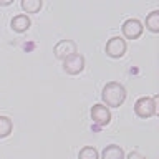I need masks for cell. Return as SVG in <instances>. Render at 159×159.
Wrapping results in <instances>:
<instances>
[{"label":"cell","instance_id":"6da1fadb","mask_svg":"<svg viewBox=\"0 0 159 159\" xmlns=\"http://www.w3.org/2000/svg\"><path fill=\"white\" fill-rule=\"evenodd\" d=\"M101 99L106 108H119L126 99V89H124L121 83L109 81L104 84L101 91Z\"/></svg>","mask_w":159,"mask_h":159},{"label":"cell","instance_id":"7a4b0ae2","mask_svg":"<svg viewBox=\"0 0 159 159\" xmlns=\"http://www.w3.org/2000/svg\"><path fill=\"white\" fill-rule=\"evenodd\" d=\"M134 113L138 118L148 119L156 116L157 113V94L154 96H143L134 103Z\"/></svg>","mask_w":159,"mask_h":159},{"label":"cell","instance_id":"3957f363","mask_svg":"<svg viewBox=\"0 0 159 159\" xmlns=\"http://www.w3.org/2000/svg\"><path fill=\"white\" fill-rule=\"evenodd\" d=\"M126 48H128V45H126V40H124L123 37H113V38H109L106 42V48H104V52H106V55L109 58L118 60V58L124 57Z\"/></svg>","mask_w":159,"mask_h":159},{"label":"cell","instance_id":"277c9868","mask_svg":"<svg viewBox=\"0 0 159 159\" xmlns=\"http://www.w3.org/2000/svg\"><path fill=\"white\" fill-rule=\"evenodd\" d=\"M53 53L58 60H66V58L78 53V45L73 40H61V42H58L55 45Z\"/></svg>","mask_w":159,"mask_h":159},{"label":"cell","instance_id":"5b68a950","mask_svg":"<svg viewBox=\"0 0 159 159\" xmlns=\"http://www.w3.org/2000/svg\"><path fill=\"white\" fill-rule=\"evenodd\" d=\"M143 30H144V27L138 18H128L121 27L124 38H128V40H138L143 35Z\"/></svg>","mask_w":159,"mask_h":159},{"label":"cell","instance_id":"8992f818","mask_svg":"<svg viewBox=\"0 0 159 159\" xmlns=\"http://www.w3.org/2000/svg\"><path fill=\"white\" fill-rule=\"evenodd\" d=\"M89 114H91V119L98 124V126H108V124L111 123V111H109V108H106L101 103L93 104Z\"/></svg>","mask_w":159,"mask_h":159},{"label":"cell","instance_id":"52a82bcc","mask_svg":"<svg viewBox=\"0 0 159 159\" xmlns=\"http://www.w3.org/2000/svg\"><path fill=\"white\" fill-rule=\"evenodd\" d=\"M63 70H65V73L71 75V76L80 75L84 70V57L76 53V55H73V57L63 60Z\"/></svg>","mask_w":159,"mask_h":159},{"label":"cell","instance_id":"ba28073f","mask_svg":"<svg viewBox=\"0 0 159 159\" xmlns=\"http://www.w3.org/2000/svg\"><path fill=\"white\" fill-rule=\"evenodd\" d=\"M10 27H12L13 32L23 33V32H27V30L32 27V20L28 18V15L18 13V15H15V17L12 18V22H10Z\"/></svg>","mask_w":159,"mask_h":159},{"label":"cell","instance_id":"9c48e42d","mask_svg":"<svg viewBox=\"0 0 159 159\" xmlns=\"http://www.w3.org/2000/svg\"><path fill=\"white\" fill-rule=\"evenodd\" d=\"M124 151L121 146H118V144H109L103 149L101 152V159H124Z\"/></svg>","mask_w":159,"mask_h":159},{"label":"cell","instance_id":"30bf717a","mask_svg":"<svg viewBox=\"0 0 159 159\" xmlns=\"http://www.w3.org/2000/svg\"><path fill=\"white\" fill-rule=\"evenodd\" d=\"M13 131V121L8 116H3L0 114V139L8 138Z\"/></svg>","mask_w":159,"mask_h":159},{"label":"cell","instance_id":"8fae6325","mask_svg":"<svg viewBox=\"0 0 159 159\" xmlns=\"http://www.w3.org/2000/svg\"><path fill=\"white\" fill-rule=\"evenodd\" d=\"M146 28L151 33H159V10H152L146 17Z\"/></svg>","mask_w":159,"mask_h":159},{"label":"cell","instance_id":"7c38bea8","mask_svg":"<svg viewBox=\"0 0 159 159\" xmlns=\"http://www.w3.org/2000/svg\"><path fill=\"white\" fill-rule=\"evenodd\" d=\"M20 5H22L25 13H38L40 8H42V5H43V2L42 0H22Z\"/></svg>","mask_w":159,"mask_h":159},{"label":"cell","instance_id":"4fadbf2b","mask_svg":"<svg viewBox=\"0 0 159 159\" xmlns=\"http://www.w3.org/2000/svg\"><path fill=\"white\" fill-rule=\"evenodd\" d=\"M78 159H99L98 149L94 146H84V148L80 149Z\"/></svg>","mask_w":159,"mask_h":159},{"label":"cell","instance_id":"5bb4252c","mask_svg":"<svg viewBox=\"0 0 159 159\" xmlns=\"http://www.w3.org/2000/svg\"><path fill=\"white\" fill-rule=\"evenodd\" d=\"M124 159H146V157H144L143 154H139L138 151H133V152L128 154V157H124Z\"/></svg>","mask_w":159,"mask_h":159}]
</instances>
